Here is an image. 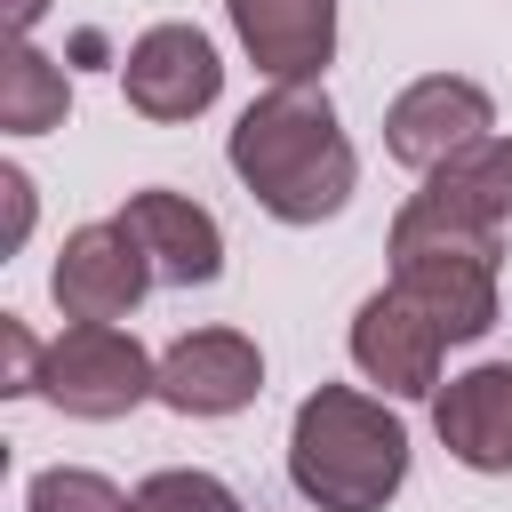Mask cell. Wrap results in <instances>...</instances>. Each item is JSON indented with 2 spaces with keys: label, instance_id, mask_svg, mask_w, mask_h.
Returning <instances> with one entry per match:
<instances>
[{
  "label": "cell",
  "instance_id": "8992f818",
  "mask_svg": "<svg viewBox=\"0 0 512 512\" xmlns=\"http://www.w3.org/2000/svg\"><path fill=\"white\" fill-rule=\"evenodd\" d=\"M152 280H160V272H152L144 240H136L120 216H112V224H80V232H64L56 272H48L64 320H128L136 296H144Z\"/></svg>",
  "mask_w": 512,
  "mask_h": 512
},
{
  "label": "cell",
  "instance_id": "52a82bcc",
  "mask_svg": "<svg viewBox=\"0 0 512 512\" xmlns=\"http://www.w3.org/2000/svg\"><path fill=\"white\" fill-rule=\"evenodd\" d=\"M216 88H224V64H216L200 24H152L120 56V96L144 120H192V112L216 104Z\"/></svg>",
  "mask_w": 512,
  "mask_h": 512
},
{
  "label": "cell",
  "instance_id": "4fadbf2b",
  "mask_svg": "<svg viewBox=\"0 0 512 512\" xmlns=\"http://www.w3.org/2000/svg\"><path fill=\"white\" fill-rule=\"evenodd\" d=\"M424 200L464 216V224H480V232H504L512 224V136H480L456 160H440L424 176Z\"/></svg>",
  "mask_w": 512,
  "mask_h": 512
},
{
  "label": "cell",
  "instance_id": "ba28073f",
  "mask_svg": "<svg viewBox=\"0 0 512 512\" xmlns=\"http://www.w3.org/2000/svg\"><path fill=\"white\" fill-rule=\"evenodd\" d=\"M264 392V352L240 328H192L160 352V384L152 400L176 416H232Z\"/></svg>",
  "mask_w": 512,
  "mask_h": 512
},
{
  "label": "cell",
  "instance_id": "8fae6325",
  "mask_svg": "<svg viewBox=\"0 0 512 512\" xmlns=\"http://www.w3.org/2000/svg\"><path fill=\"white\" fill-rule=\"evenodd\" d=\"M120 224L144 240V256H152V272L168 280V288H200V280H216L224 272V232H216V216L200 208V200H184V192H128V208H120Z\"/></svg>",
  "mask_w": 512,
  "mask_h": 512
},
{
  "label": "cell",
  "instance_id": "7c38bea8",
  "mask_svg": "<svg viewBox=\"0 0 512 512\" xmlns=\"http://www.w3.org/2000/svg\"><path fill=\"white\" fill-rule=\"evenodd\" d=\"M224 8L240 48L272 80H320V64L336 56V0H224Z\"/></svg>",
  "mask_w": 512,
  "mask_h": 512
},
{
  "label": "cell",
  "instance_id": "7a4b0ae2",
  "mask_svg": "<svg viewBox=\"0 0 512 512\" xmlns=\"http://www.w3.org/2000/svg\"><path fill=\"white\" fill-rule=\"evenodd\" d=\"M288 480L320 512H384L408 480V424L352 384H320L288 424Z\"/></svg>",
  "mask_w": 512,
  "mask_h": 512
},
{
  "label": "cell",
  "instance_id": "6da1fadb",
  "mask_svg": "<svg viewBox=\"0 0 512 512\" xmlns=\"http://www.w3.org/2000/svg\"><path fill=\"white\" fill-rule=\"evenodd\" d=\"M224 160L256 192V208L280 216V224H320L360 184V160H352V144L336 128V104L312 80H272V96H256L232 120Z\"/></svg>",
  "mask_w": 512,
  "mask_h": 512
},
{
  "label": "cell",
  "instance_id": "9a60e30c",
  "mask_svg": "<svg viewBox=\"0 0 512 512\" xmlns=\"http://www.w3.org/2000/svg\"><path fill=\"white\" fill-rule=\"evenodd\" d=\"M32 512H136V496H120L88 464H48V472H32Z\"/></svg>",
  "mask_w": 512,
  "mask_h": 512
},
{
  "label": "cell",
  "instance_id": "30bf717a",
  "mask_svg": "<svg viewBox=\"0 0 512 512\" xmlns=\"http://www.w3.org/2000/svg\"><path fill=\"white\" fill-rule=\"evenodd\" d=\"M432 424H440V448L472 472H512V360H488V368H464L432 392Z\"/></svg>",
  "mask_w": 512,
  "mask_h": 512
},
{
  "label": "cell",
  "instance_id": "9c48e42d",
  "mask_svg": "<svg viewBox=\"0 0 512 512\" xmlns=\"http://www.w3.org/2000/svg\"><path fill=\"white\" fill-rule=\"evenodd\" d=\"M440 328L400 296V288H376L360 312H352V360L368 384H384L392 400H424L440 392Z\"/></svg>",
  "mask_w": 512,
  "mask_h": 512
},
{
  "label": "cell",
  "instance_id": "5bb4252c",
  "mask_svg": "<svg viewBox=\"0 0 512 512\" xmlns=\"http://www.w3.org/2000/svg\"><path fill=\"white\" fill-rule=\"evenodd\" d=\"M64 112H72L64 64L40 56L32 40H16L8 64H0V128H8V136H40V128H64Z\"/></svg>",
  "mask_w": 512,
  "mask_h": 512
},
{
  "label": "cell",
  "instance_id": "5b68a950",
  "mask_svg": "<svg viewBox=\"0 0 512 512\" xmlns=\"http://www.w3.org/2000/svg\"><path fill=\"white\" fill-rule=\"evenodd\" d=\"M488 128H496V104H488V88H480V80L424 72L416 88H400V96H392V112H384V152H392L400 168L432 176L440 160H456V152H464V144H480Z\"/></svg>",
  "mask_w": 512,
  "mask_h": 512
},
{
  "label": "cell",
  "instance_id": "3957f363",
  "mask_svg": "<svg viewBox=\"0 0 512 512\" xmlns=\"http://www.w3.org/2000/svg\"><path fill=\"white\" fill-rule=\"evenodd\" d=\"M392 288L448 336V344H472L496 328V232L432 208L424 192L392 216Z\"/></svg>",
  "mask_w": 512,
  "mask_h": 512
},
{
  "label": "cell",
  "instance_id": "e0dca14e",
  "mask_svg": "<svg viewBox=\"0 0 512 512\" xmlns=\"http://www.w3.org/2000/svg\"><path fill=\"white\" fill-rule=\"evenodd\" d=\"M0 344H8V384H0V392H40V360H48V352L32 344V328H24V320H0Z\"/></svg>",
  "mask_w": 512,
  "mask_h": 512
},
{
  "label": "cell",
  "instance_id": "2e32d148",
  "mask_svg": "<svg viewBox=\"0 0 512 512\" xmlns=\"http://www.w3.org/2000/svg\"><path fill=\"white\" fill-rule=\"evenodd\" d=\"M136 512H240V496L216 472H152L136 488Z\"/></svg>",
  "mask_w": 512,
  "mask_h": 512
},
{
  "label": "cell",
  "instance_id": "ac0fdd59",
  "mask_svg": "<svg viewBox=\"0 0 512 512\" xmlns=\"http://www.w3.org/2000/svg\"><path fill=\"white\" fill-rule=\"evenodd\" d=\"M0 192H8V248L32 232V176L24 168H0Z\"/></svg>",
  "mask_w": 512,
  "mask_h": 512
},
{
  "label": "cell",
  "instance_id": "d6986e66",
  "mask_svg": "<svg viewBox=\"0 0 512 512\" xmlns=\"http://www.w3.org/2000/svg\"><path fill=\"white\" fill-rule=\"evenodd\" d=\"M40 8H48V0H0V16H8V32H16V40L40 24Z\"/></svg>",
  "mask_w": 512,
  "mask_h": 512
},
{
  "label": "cell",
  "instance_id": "277c9868",
  "mask_svg": "<svg viewBox=\"0 0 512 512\" xmlns=\"http://www.w3.org/2000/svg\"><path fill=\"white\" fill-rule=\"evenodd\" d=\"M152 384H160V360H144V344L112 320H72L40 360V392L88 424L128 416L136 400H152Z\"/></svg>",
  "mask_w": 512,
  "mask_h": 512
}]
</instances>
